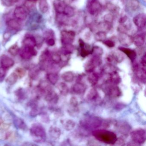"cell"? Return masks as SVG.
I'll list each match as a JSON object with an SVG mask.
<instances>
[{
    "mask_svg": "<svg viewBox=\"0 0 146 146\" xmlns=\"http://www.w3.org/2000/svg\"><path fill=\"white\" fill-rule=\"evenodd\" d=\"M92 135L97 140L108 144H114L117 140L116 134L105 129H97L92 131Z\"/></svg>",
    "mask_w": 146,
    "mask_h": 146,
    "instance_id": "6da1fadb",
    "label": "cell"
},
{
    "mask_svg": "<svg viewBox=\"0 0 146 146\" xmlns=\"http://www.w3.org/2000/svg\"><path fill=\"white\" fill-rule=\"evenodd\" d=\"M102 121L97 117H89L81 122L83 127L88 130L94 129L101 126Z\"/></svg>",
    "mask_w": 146,
    "mask_h": 146,
    "instance_id": "7a4b0ae2",
    "label": "cell"
},
{
    "mask_svg": "<svg viewBox=\"0 0 146 146\" xmlns=\"http://www.w3.org/2000/svg\"><path fill=\"white\" fill-rule=\"evenodd\" d=\"M102 89L105 94L110 97L116 98L121 96V90L117 85L106 82L102 85Z\"/></svg>",
    "mask_w": 146,
    "mask_h": 146,
    "instance_id": "3957f363",
    "label": "cell"
},
{
    "mask_svg": "<svg viewBox=\"0 0 146 146\" xmlns=\"http://www.w3.org/2000/svg\"><path fill=\"white\" fill-rule=\"evenodd\" d=\"M131 137L135 143L142 144L146 141V131L143 129H137L131 133Z\"/></svg>",
    "mask_w": 146,
    "mask_h": 146,
    "instance_id": "277c9868",
    "label": "cell"
},
{
    "mask_svg": "<svg viewBox=\"0 0 146 146\" xmlns=\"http://www.w3.org/2000/svg\"><path fill=\"white\" fill-rule=\"evenodd\" d=\"M102 63L101 57L99 56H93L84 66V69L85 71L88 72H93L95 69L100 66Z\"/></svg>",
    "mask_w": 146,
    "mask_h": 146,
    "instance_id": "5b68a950",
    "label": "cell"
},
{
    "mask_svg": "<svg viewBox=\"0 0 146 146\" xmlns=\"http://www.w3.org/2000/svg\"><path fill=\"white\" fill-rule=\"evenodd\" d=\"M88 11L92 16H96L101 11L102 6L98 0H90L88 4Z\"/></svg>",
    "mask_w": 146,
    "mask_h": 146,
    "instance_id": "8992f818",
    "label": "cell"
},
{
    "mask_svg": "<svg viewBox=\"0 0 146 146\" xmlns=\"http://www.w3.org/2000/svg\"><path fill=\"white\" fill-rule=\"evenodd\" d=\"M76 33L72 31H63L61 32V41L63 45L72 44L75 40Z\"/></svg>",
    "mask_w": 146,
    "mask_h": 146,
    "instance_id": "52a82bcc",
    "label": "cell"
},
{
    "mask_svg": "<svg viewBox=\"0 0 146 146\" xmlns=\"http://www.w3.org/2000/svg\"><path fill=\"white\" fill-rule=\"evenodd\" d=\"M31 132L32 136L38 140L42 141L46 138V131L40 125H33L31 129Z\"/></svg>",
    "mask_w": 146,
    "mask_h": 146,
    "instance_id": "ba28073f",
    "label": "cell"
},
{
    "mask_svg": "<svg viewBox=\"0 0 146 146\" xmlns=\"http://www.w3.org/2000/svg\"><path fill=\"white\" fill-rule=\"evenodd\" d=\"M118 39L120 44L125 46H129L133 43L132 37L127 33H119Z\"/></svg>",
    "mask_w": 146,
    "mask_h": 146,
    "instance_id": "9c48e42d",
    "label": "cell"
},
{
    "mask_svg": "<svg viewBox=\"0 0 146 146\" xmlns=\"http://www.w3.org/2000/svg\"><path fill=\"white\" fill-rule=\"evenodd\" d=\"M79 44L80 48V54L82 57L85 58L91 54L92 48L89 45L86 44L82 39H79Z\"/></svg>",
    "mask_w": 146,
    "mask_h": 146,
    "instance_id": "30bf717a",
    "label": "cell"
},
{
    "mask_svg": "<svg viewBox=\"0 0 146 146\" xmlns=\"http://www.w3.org/2000/svg\"><path fill=\"white\" fill-rule=\"evenodd\" d=\"M107 74L108 75L109 77L106 82L117 85L121 82V78L116 70H113Z\"/></svg>",
    "mask_w": 146,
    "mask_h": 146,
    "instance_id": "8fae6325",
    "label": "cell"
},
{
    "mask_svg": "<svg viewBox=\"0 0 146 146\" xmlns=\"http://www.w3.org/2000/svg\"><path fill=\"white\" fill-rule=\"evenodd\" d=\"M133 22L135 25L138 28H144L146 25V17L144 13H140L134 17Z\"/></svg>",
    "mask_w": 146,
    "mask_h": 146,
    "instance_id": "7c38bea8",
    "label": "cell"
},
{
    "mask_svg": "<svg viewBox=\"0 0 146 146\" xmlns=\"http://www.w3.org/2000/svg\"><path fill=\"white\" fill-rule=\"evenodd\" d=\"M14 15L17 19L24 20L27 18L28 13L23 7H18L14 10Z\"/></svg>",
    "mask_w": 146,
    "mask_h": 146,
    "instance_id": "4fadbf2b",
    "label": "cell"
},
{
    "mask_svg": "<svg viewBox=\"0 0 146 146\" xmlns=\"http://www.w3.org/2000/svg\"><path fill=\"white\" fill-rule=\"evenodd\" d=\"M124 57L123 54L118 52H113L108 55L107 59L109 62L120 63L123 61Z\"/></svg>",
    "mask_w": 146,
    "mask_h": 146,
    "instance_id": "5bb4252c",
    "label": "cell"
},
{
    "mask_svg": "<svg viewBox=\"0 0 146 146\" xmlns=\"http://www.w3.org/2000/svg\"><path fill=\"white\" fill-rule=\"evenodd\" d=\"M136 74L137 77L143 82L146 81V68H143L141 66L135 65L134 67Z\"/></svg>",
    "mask_w": 146,
    "mask_h": 146,
    "instance_id": "9a60e30c",
    "label": "cell"
},
{
    "mask_svg": "<svg viewBox=\"0 0 146 146\" xmlns=\"http://www.w3.org/2000/svg\"><path fill=\"white\" fill-rule=\"evenodd\" d=\"M1 64L2 67L7 69L13 66L14 64V61L10 57L4 55L1 59Z\"/></svg>",
    "mask_w": 146,
    "mask_h": 146,
    "instance_id": "2e32d148",
    "label": "cell"
},
{
    "mask_svg": "<svg viewBox=\"0 0 146 146\" xmlns=\"http://www.w3.org/2000/svg\"><path fill=\"white\" fill-rule=\"evenodd\" d=\"M66 5L62 0H54L53 2L54 7L57 13H63Z\"/></svg>",
    "mask_w": 146,
    "mask_h": 146,
    "instance_id": "e0dca14e",
    "label": "cell"
},
{
    "mask_svg": "<svg viewBox=\"0 0 146 146\" xmlns=\"http://www.w3.org/2000/svg\"><path fill=\"white\" fill-rule=\"evenodd\" d=\"M118 48L121 52L126 54L131 61H134L136 58V53L134 50H132L130 48L122 47H120Z\"/></svg>",
    "mask_w": 146,
    "mask_h": 146,
    "instance_id": "ac0fdd59",
    "label": "cell"
},
{
    "mask_svg": "<svg viewBox=\"0 0 146 146\" xmlns=\"http://www.w3.org/2000/svg\"><path fill=\"white\" fill-rule=\"evenodd\" d=\"M97 29L100 31H103L107 33L109 32L112 28V23L104 21L99 23L97 25Z\"/></svg>",
    "mask_w": 146,
    "mask_h": 146,
    "instance_id": "d6986e66",
    "label": "cell"
},
{
    "mask_svg": "<svg viewBox=\"0 0 146 146\" xmlns=\"http://www.w3.org/2000/svg\"><path fill=\"white\" fill-rule=\"evenodd\" d=\"M86 86L84 84L77 82L75 84L72 88V91L77 94H82L85 92Z\"/></svg>",
    "mask_w": 146,
    "mask_h": 146,
    "instance_id": "ffe728a7",
    "label": "cell"
},
{
    "mask_svg": "<svg viewBox=\"0 0 146 146\" xmlns=\"http://www.w3.org/2000/svg\"><path fill=\"white\" fill-rule=\"evenodd\" d=\"M75 47L72 44L64 45L60 49V53L64 56H67L73 52Z\"/></svg>",
    "mask_w": 146,
    "mask_h": 146,
    "instance_id": "44dd1931",
    "label": "cell"
},
{
    "mask_svg": "<svg viewBox=\"0 0 146 146\" xmlns=\"http://www.w3.org/2000/svg\"><path fill=\"white\" fill-rule=\"evenodd\" d=\"M133 43L137 47H141L145 42V36L143 35H137L132 38Z\"/></svg>",
    "mask_w": 146,
    "mask_h": 146,
    "instance_id": "7402d4cb",
    "label": "cell"
},
{
    "mask_svg": "<svg viewBox=\"0 0 146 146\" xmlns=\"http://www.w3.org/2000/svg\"><path fill=\"white\" fill-rule=\"evenodd\" d=\"M90 74L88 77V81L92 86H95L97 84L99 81V76L96 72H90Z\"/></svg>",
    "mask_w": 146,
    "mask_h": 146,
    "instance_id": "603a6c76",
    "label": "cell"
},
{
    "mask_svg": "<svg viewBox=\"0 0 146 146\" xmlns=\"http://www.w3.org/2000/svg\"><path fill=\"white\" fill-rule=\"evenodd\" d=\"M99 97V94L97 90L95 88L90 90L87 94V98L89 100L95 101Z\"/></svg>",
    "mask_w": 146,
    "mask_h": 146,
    "instance_id": "cb8c5ba5",
    "label": "cell"
},
{
    "mask_svg": "<svg viewBox=\"0 0 146 146\" xmlns=\"http://www.w3.org/2000/svg\"><path fill=\"white\" fill-rule=\"evenodd\" d=\"M25 46L27 47H35L36 45V41L33 37H28L23 41Z\"/></svg>",
    "mask_w": 146,
    "mask_h": 146,
    "instance_id": "d4e9b609",
    "label": "cell"
},
{
    "mask_svg": "<svg viewBox=\"0 0 146 146\" xmlns=\"http://www.w3.org/2000/svg\"><path fill=\"white\" fill-rule=\"evenodd\" d=\"M39 7L41 12L45 13L48 10V5L46 0H40Z\"/></svg>",
    "mask_w": 146,
    "mask_h": 146,
    "instance_id": "484cf974",
    "label": "cell"
},
{
    "mask_svg": "<svg viewBox=\"0 0 146 146\" xmlns=\"http://www.w3.org/2000/svg\"><path fill=\"white\" fill-rule=\"evenodd\" d=\"M58 88L60 94L63 96L67 95L69 92L68 86L64 83H60L58 85Z\"/></svg>",
    "mask_w": 146,
    "mask_h": 146,
    "instance_id": "4316f807",
    "label": "cell"
},
{
    "mask_svg": "<svg viewBox=\"0 0 146 146\" xmlns=\"http://www.w3.org/2000/svg\"><path fill=\"white\" fill-rule=\"evenodd\" d=\"M62 79L67 82H72L74 79V75L73 72L71 71H67L62 74L61 76Z\"/></svg>",
    "mask_w": 146,
    "mask_h": 146,
    "instance_id": "83f0119b",
    "label": "cell"
},
{
    "mask_svg": "<svg viewBox=\"0 0 146 146\" xmlns=\"http://www.w3.org/2000/svg\"><path fill=\"white\" fill-rule=\"evenodd\" d=\"M63 125L66 130L70 131L73 129L76 125L75 122L71 119H66L63 122Z\"/></svg>",
    "mask_w": 146,
    "mask_h": 146,
    "instance_id": "f1b7e54d",
    "label": "cell"
},
{
    "mask_svg": "<svg viewBox=\"0 0 146 146\" xmlns=\"http://www.w3.org/2000/svg\"><path fill=\"white\" fill-rule=\"evenodd\" d=\"M63 13L68 18L72 17L75 15V11L73 7L70 6L66 5Z\"/></svg>",
    "mask_w": 146,
    "mask_h": 146,
    "instance_id": "f546056e",
    "label": "cell"
},
{
    "mask_svg": "<svg viewBox=\"0 0 146 146\" xmlns=\"http://www.w3.org/2000/svg\"><path fill=\"white\" fill-rule=\"evenodd\" d=\"M8 27L12 29H18L20 27V24L17 20L14 19H10L7 23Z\"/></svg>",
    "mask_w": 146,
    "mask_h": 146,
    "instance_id": "4dcf8cb0",
    "label": "cell"
},
{
    "mask_svg": "<svg viewBox=\"0 0 146 146\" xmlns=\"http://www.w3.org/2000/svg\"><path fill=\"white\" fill-rule=\"evenodd\" d=\"M47 79L48 81L53 85L56 84L59 79V77L58 74L54 73V72L48 73L47 76Z\"/></svg>",
    "mask_w": 146,
    "mask_h": 146,
    "instance_id": "1f68e13d",
    "label": "cell"
},
{
    "mask_svg": "<svg viewBox=\"0 0 146 146\" xmlns=\"http://www.w3.org/2000/svg\"><path fill=\"white\" fill-rule=\"evenodd\" d=\"M106 34L103 31H98L95 35V39L97 41L103 42L106 39Z\"/></svg>",
    "mask_w": 146,
    "mask_h": 146,
    "instance_id": "d6a6232c",
    "label": "cell"
},
{
    "mask_svg": "<svg viewBox=\"0 0 146 146\" xmlns=\"http://www.w3.org/2000/svg\"><path fill=\"white\" fill-rule=\"evenodd\" d=\"M18 76L15 72L12 73L7 78L6 80V82L8 84L10 85H13L16 83L17 81Z\"/></svg>",
    "mask_w": 146,
    "mask_h": 146,
    "instance_id": "836d02e7",
    "label": "cell"
},
{
    "mask_svg": "<svg viewBox=\"0 0 146 146\" xmlns=\"http://www.w3.org/2000/svg\"><path fill=\"white\" fill-rule=\"evenodd\" d=\"M103 53V50L102 48L100 47L96 46L92 48V52H91V54L93 56H99L101 57Z\"/></svg>",
    "mask_w": 146,
    "mask_h": 146,
    "instance_id": "e575fe53",
    "label": "cell"
},
{
    "mask_svg": "<svg viewBox=\"0 0 146 146\" xmlns=\"http://www.w3.org/2000/svg\"><path fill=\"white\" fill-rule=\"evenodd\" d=\"M19 52H20V56L23 58L25 59H29L32 56L30 53L28 48L26 47H25L24 48L22 49L21 51H19Z\"/></svg>",
    "mask_w": 146,
    "mask_h": 146,
    "instance_id": "d590c367",
    "label": "cell"
},
{
    "mask_svg": "<svg viewBox=\"0 0 146 146\" xmlns=\"http://www.w3.org/2000/svg\"><path fill=\"white\" fill-rule=\"evenodd\" d=\"M128 6L132 11H135L140 6V3L137 0H131L129 2Z\"/></svg>",
    "mask_w": 146,
    "mask_h": 146,
    "instance_id": "8d00e7d4",
    "label": "cell"
},
{
    "mask_svg": "<svg viewBox=\"0 0 146 146\" xmlns=\"http://www.w3.org/2000/svg\"><path fill=\"white\" fill-rule=\"evenodd\" d=\"M57 21L60 23L66 24L68 22V17L64 13H57Z\"/></svg>",
    "mask_w": 146,
    "mask_h": 146,
    "instance_id": "74e56055",
    "label": "cell"
},
{
    "mask_svg": "<svg viewBox=\"0 0 146 146\" xmlns=\"http://www.w3.org/2000/svg\"><path fill=\"white\" fill-rule=\"evenodd\" d=\"M50 134L52 136L55 138H59L61 134V131L58 128L53 127L50 129Z\"/></svg>",
    "mask_w": 146,
    "mask_h": 146,
    "instance_id": "f35d334b",
    "label": "cell"
},
{
    "mask_svg": "<svg viewBox=\"0 0 146 146\" xmlns=\"http://www.w3.org/2000/svg\"><path fill=\"white\" fill-rule=\"evenodd\" d=\"M51 58L53 62L56 64H59L62 60L61 55L58 53L55 52L52 54L51 55Z\"/></svg>",
    "mask_w": 146,
    "mask_h": 146,
    "instance_id": "ab89813d",
    "label": "cell"
},
{
    "mask_svg": "<svg viewBox=\"0 0 146 146\" xmlns=\"http://www.w3.org/2000/svg\"><path fill=\"white\" fill-rule=\"evenodd\" d=\"M8 52L13 56H16L19 52V48L17 44H14L9 48Z\"/></svg>",
    "mask_w": 146,
    "mask_h": 146,
    "instance_id": "60d3db41",
    "label": "cell"
},
{
    "mask_svg": "<svg viewBox=\"0 0 146 146\" xmlns=\"http://www.w3.org/2000/svg\"><path fill=\"white\" fill-rule=\"evenodd\" d=\"M38 73H39V70L36 67H32L30 70L29 76L31 77V78H35L38 75Z\"/></svg>",
    "mask_w": 146,
    "mask_h": 146,
    "instance_id": "b9f144b4",
    "label": "cell"
},
{
    "mask_svg": "<svg viewBox=\"0 0 146 146\" xmlns=\"http://www.w3.org/2000/svg\"><path fill=\"white\" fill-rule=\"evenodd\" d=\"M106 7L107 10L112 13L116 12L117 10V7L115 5L111 3H107L106 5Z\"/></svg>",
    "mask_w": 146,
    "mask_h": 146,
    "instance_id": "7bdbcfd3",
    "label": "cell"
},
{
    "mask_svg": "<svg viewBox=\"0 0 146 146\" xmlns=\"http://www.w3.org/2000/svg\"><path fill=\"white\" fill-rule=\"evenodd\" d=\"M15 73L17 75L18 77L22 78L25 75V71L23 68H18L16 70Z\"/></svg>",
    "mask_w": 146,
    "mask_h": 146,
    "instance_id": "ee69618b",
    "label": "cell"
},
{
    "mask_svg": "<svg viewBox=\"0 0 146 146\" xmlns=\"http://www.w3.org/2000/svg\"><path fill=\"white\" fill-rule=\"evenodd\" d=\"M114 19V17L112 14H107L104 16V21L108 23H112Z\"/></svg>",
    "mask_w": 146,
    "mask_h": 146,
    "instance_id": "f6af8a7d",
    "label": "cell"
},
{
    "mask_svg": "<svg viewBox=\"0 0 146 146\" xmlns=\"http://www.w3.org/2000/svg\"><path fill=\"white\" fill-rule=\"evenodd\" d=\"M102 42H103V44H105L108 47L113 48L115 46V43L114 42L110 40H106L103 41Z\"/></svg>",
    "mask_w": 146,
    "mask_h": 146,
    "instance_id": "bcb514c9",
    "label": "cell"
},
{
    "mask_svg": "<svg viewBox=\"0 0 146 146\" xmlns=\"http://www.w3.org/2000/svg\"><path fill=\"white\" fill-rule=\"evenodd\" d=\"M6 74V69L2 67H0V79H3Z\"/></svg>",
    "mask_w": 146,
    "mask_h": 146,
    "instance_id": "7dc6e473",
    "label": "cell"
},
{
    "mask_svg": "<svg viewBox=\"0 0 146 146\" xmlns=\"http://www.w3.org/2000/svg\"><path fill=\"white\" fill-rule=\"evenodd\" d=\"M1 3L3 5L6 7L12 6L14 4L11 0H1Z\"/></svg>",
    "mask_w": 146,
    "mask_h": 146,
    "instance_id": "c3c4849f",
    "label": "cell"
},
{
    "mask_svg": "<svg viewBox=\"0 0 146 146\" xmlns=\"http://www.w3.org/2000/svg\"><path fill=\"white\" fill-rule=\"evenodd\" d=\"M10 125L4 123L3 122H0V130H6L9 128Z\"/></svg>",
    "mask_w": 146,
    "mask_h": 146,
    "instance_id": "681fc988",
    "label": "cell"
},
{
    "mask_svg": "<svg viewBox=\"0 0 146 146\" xmlns=\"http://www.w3.org/2000/svg\"><path fill=\"white\" fill-rule=\"evenodd\" d=\"M29 49L30 53L31 56H36L37 54V51L35 49V47H27Z\"/></svg>",
    "mask_w": 146,
    "mask_h": 146,
    "instance_id": "f907efd6",
    "label": "cell"
},
{
    "mask_svg": "<svg viewBox=\"0 0 146 146\" xmlns=\"http://www.w3.org/2000/svg\"><path fill=\"white\" fill-rule=\"evenodd\" d=\"M141 66L143 68H146V55L145 54L143 56L141 60Z\"/></svg>",
    "mask_w": 146,
    "mask_h": 146,
    "instance_id": "816d5d0a",
    "label": "cell"
},
{
    "mask_svg": "<svg viewBox=\"0 0 146 146\" xmlns=\"http://www.w3.org/2000/svg\"><path fill=\"white\" fill-rule=\"evenodd\" d=\"M55 43V40L52 38H49L47 41V43L48 46H54Z\"/></svg>",
    "mask_w": 146,
    "mask_h": 146,
    "instance_id": "f5cc1de1",
    "label": "cell"
},
{
    "mask_svg": "<svg viewBox=\"0 0 146 146\" xmlns=\"http://www.w3.org/2000/svg\"><path fill=\"white\" fill-rule=\"evenodd\" d=\"M127 20V17L126 16H123L119 19V23L120 24H124Z\"/></svg>",
    "mask_w": 146,
    "mask_h": 146,
    "instance_id": "db71d44e",
    "label": "cell"
},
{
    "mask_svg": "<svg viewBox=\"0 0 146 146\" xmlns=\"http://www.w3.org/2000/svg\"><path fill=\"white\" fill-rule=\"evenodd\" d=\"M11 1L13 2V3H15L18 2V1H19L20 0H11Z\"/></svg>",
    "mask_w": 146,
    "mask_h": 146,
    "instance_id": "11a10c76",
    "label": "cell"
},
{
    "mask_svg": "<svg viewBox=\"0 0 146 146\" xmlns=\"http://www.w3.org/2000/svg\"><path fill=\"white\" fill-rule=\"evenodd\" d=\"M29 1H32V2H35V1H36L37 0H29Z\"/></svg>",
    "mask_w": 146,
    "mask_h": 146,
    "instance_id": "9f6ffc18",
    "label": "cell"
},
{
    "mask_svg": "<svg viewBox=\"0 0 146 146\" xmlns=\"http://www.w3.org/2000/svg\"><path fill=\"white\" fill-rule=\"evenodd\" d=\"M72 1H74V0H72Z\"/></svg>",
    "mask_w": 146,
    "mask_h": 146,
    "instance_id": "6f0895ef",
    "label": "cell"
}]
</instances>
